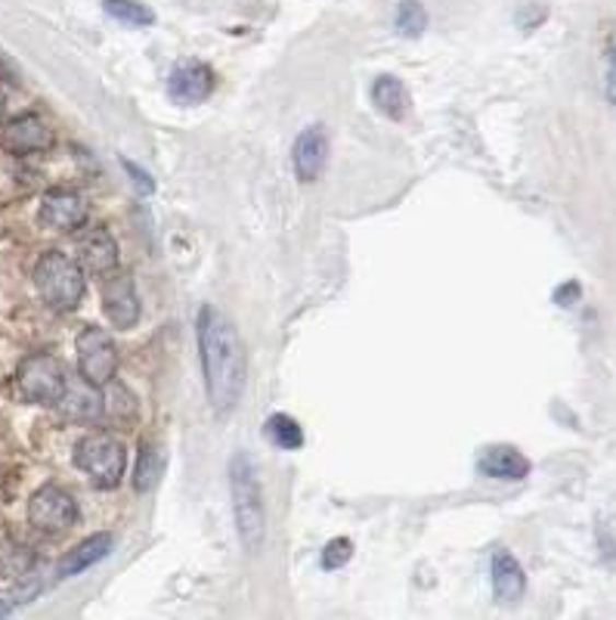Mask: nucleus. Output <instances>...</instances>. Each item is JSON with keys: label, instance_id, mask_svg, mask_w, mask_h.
I'll use <instances>...</instances> for the list:
<instances>
[{"label": "nucleus", "instance_id": "f257e3e1", "mask_svg": "<svg viewBox=\"0 0 616 620\" xmlns=\"http://www.w3.org/2000/svg\"><path fill=\"white\" fill-rule=\"evenodd\" d=\"M196 335H199V357L208 403L218 416H226L230 410H236V403L245 394V382H248L245 342H242L239 329L233 326V320L214 305H205L199 310Z\"/></svg>", "mask_w": 616, "mask_h": 620}, {"label": "nucleus", "instance_id": "f03ea898", "mask_svg": "<svg viewBox=\"0 0 616 620\" xmlns=\"http://www.w3.org/2000/svg\"><path fill=\"white\" fill-rule=\"evenodd\" d=\"M230 496H233V518L242 549L254 555L264 547L267 537V509H264V491L257 481V469L248 453H233L230 459Z\"/></svg>", "mask_w": 616, "mask_h": 620}, {"label": "nucleus", "instance_id": "7ed1b4c3", "mask_svg": "<svg viewBox=\"0 0 616 620\" xmlns=\"http://www.w3.org/2000/svg\"><path fill=\"white\" fill-rule=\"evenodd\" d=\"M35 286L47 308L56 313H72L88 292V271L81 267L78 257L50 249L37 257Z\"/></svg>", "mask_w": 616, "mask_h": 620}, {"label": "nucleus", "instance_id": "20e7f679", "mask_svg": "<svg viewBox=\"0 0 616 620\" xmlns=\"http://www.w3.org/2000/svg\"><path fill=\"white\" fill-rule=\"evenodd\" d=\"M74 466L88 474L96 491H115L121 484L127 469V450L112 432H93L78 440L74 447Z\"/></svg>", "mask_w": 616, "mask_h": 620}, {"label": "nucleus", "instance_id": "39448f33", "mask_svg": "<svg viewBox=\"0 0 616 620\" xmlns=\"http://www.w3.org/2000/svg\"><path fill=\"white\" fill-rule=\"evenodd\" d=\"M66 382H69V372L54 354H32L16 369V391L25 403L56 406L66 391Z\"/></svg>", "mask_w": 616, "mask_h": 620}, {"label": "nucleus", "instance_id": "423d86ee", "mask_svg": "<svg viewBox=\"0 0 616 620\" xmlns=\"http://www.w3.org/2000/svg\"><path fill=\"white\" fill-rule=\"evenodd\" d=\"M78 376L96 388H109L118 376V345L103 326H84L74 338Z\"/></svg>", "mask_w": 616, "mask_h": 620}, {"label": "nucleus", "instance_id": "0eeeda50", "mask_svg": "<svg viewBox=\"0 0 616 620\" xmlns=\"http://www.w3.org/2000/svg\"><path fill=\"white\" fill-rule=\"evenodd\" d=\"M28 525L47 537H59L78 525V503L66 487L59 484H44L32 493L28 500Z\"/></svg>", "mask_w": 616, "mask_h": 620}, {"label": "nucleus", "instance_id": "6e6552de", "mask_svg": "<svg viewBox=\"0 0 616 620\" xmlns=\"http://www.w3.org/2000/svg\"><path fill=\"white\" fill-rule=\"evenodd\" d=\"M56 134L54 128L35 115V112H25L10 118L3 130H0V147L7 149L10 156H37V152H47L54 149Z\"/></svg>", "mask_w": 616, "mask_h": 620}, {"label": "nucleus", "instance_id": "1a4fd4ad", "mask_svg": "<svg viewBox=\"0 0 616 620\" xmlns=\"http://www.w3.org/2000/svg\"><path fill=\"white\" fill-rule=\"evenodd\" d=\"M103 310L115 329H133L140 323V295L133 286V276L112 271L103 283Z\"/></svg>", "mask_w": 616, "mask_h": 620}, {"label": "nucleus", "instance_id": "9d476101", "mask_svg": "<svg viewBox=\"0 0 616 620\" xmlns=\"http://www.w3.org/2000/svg\"><path fill=\"white\" fill-rule=\"evenodd\" d=\"M37 218H40V223H44L47 230L72 233V230H78V227L88 223V202L81 199L74 190L56 186L50 193H44Z\"/></svg>", "mask_w": 616, "mask_h": 620}, {"label": "nucleus", "instance_id": "9b49d317", "mask_svg": "<svg viewBox=\"0 0 616 620\" xmlns=\"http://www.w3.org/2000/svg\"><path fill=\"white\" fill-rule=\"evenodd\" d=\"M214 72L205 62H183L167 78V96L181 106H199L214 93Z\"/></svg>", "mask_w": 616, "mask_h": 620}, {"label": "nucleus", "instance_id": "f8f14e48", "mask_svg": "<svg viewBox=\"0 0 616 620\" xmlns=\"http://www.w3.org/2000/svg\"><path fill=\"white\" fill-rule=\"evenodd\" d=\"M78 261L93 276H109L118 271V242L109 227H88V233L78 237Z\"/></svg>", "mask_w": 616, "mask_h": 620}, {"label": "nucleus", "instance_id": "ddd939ff", "mask_svg": "<svg viewBox=\"0 0 616 620\" xmlns=\"http://www.w3.org/2000/svg\"><path fill=\"white\" fill-rule=\"evenodd\" d=\"M328 162V137L326 130L319 125L304 128L294 137V147H291V164H294V174L301 183H313Z\"/></svg>", "mask_w": 616, "mask_h": 620}, {"label": "nucleus", "instance_id": "4468645a", "mask_svg": "<svg viewBox=\"0 0 616 620\" xmlns=\"http://www.w3.org/2000/svg\"><path fill=\"white\" fill-rule=\"evenodd\" d=\"M530 469V459L511 444H492L477 457V472L492 481H524Z\"/></svg>", "mask_w": 616, "mask_h": 620}, {"label": "nucleus", "instance_id": "2eb2a0df", "mask_svg": "<svg viewBox=\"0 0 616 620\" xmlns=\"http://www.w3.org/2000/svg\"><path fill=\"white\" fill-rule=\"evenodd\" d=\"M112 549H115V537H112L109 530H100V533H91L88 540H81L78 547L69 549L62 559H59V565H56V577H78V574H84L88 567L100 565L106 555H109Z\"/></svg>", "mask_w": 616, "mask_h": 620}, {"label": "nucleus", "instance_id": "dca6fc26", "mask_svg": "<svg viewBox=\"0 0 616 620\" xmlns=\"http://www.w3.org/2000/svg\"><path fill=\"white\" fill-rule=\"evenodd\" d=\"M490 584L492 596H496L499 602H518L526 593L524 567H521V562H518L508 549H492Z\"/></svg>", "mask_w": 616, "mask_h": 620}, {"label": "nucleus", "instance_id": "f3484780", "mask_svg": "<svg viewBox=\"0 0 616 620\" xmlns=\"http://www.w3.org/2000/svg\"><path fill=\"white\" fill-rule=\"evenodd\" d=\"M103 388H96L91 384L88 379H72L69 376V382H66V391H62V398H59V413L62 416H69L74 422H91V420H100L103 416V394H100Z\"/></svg>", "mask_w": 616, "mask_h": 620}, {"label": "nucleus", "instance_id": "a211bd4d", "mask_svg": "<svg viewBox=\"0 0 616 620\" xmlns=\"http://www.w3.org/2000/svg\"><path fill=\"white\" fill-rule=\"evenodd\" d=\"M372 103L375 110L391 118V122H403L409 110H412V96L406 91V84L399 81L397 74H381L372 84Z\"/></svg>", "mask_w": 616, "mask_h": 620}, {"label": "nucleus", "instance_id": "6ab92c4d", "mask_svg": "<svg viewBox=\"0 0 616 620\" xmlns=\"http://www.w3.org/2000/svg\"><path fill=\"white\" fill-rule=\"evenodd\" d=\"M164 472V459L159 447L152 440H140L137 444V466H133V491L149 493Z\"/></svg>", "mask_w": 616, "mask_h": 620}, {"label": "nucleus", "instance_id": "aec40b11", "mask_svg": "<svg viewBox=\"0 0 616 620\" xmlns=\"http://www.w3.org/2000/svg\"><path fill=\"white\" fill-rule=\"evenodd\" d=\"M37 567V555L19 540H3L0 543V581H22L28 571Z\"/></svg>", "mask_w": 616, "mask_h": 620}, {"label": "nucleus", "instance_id": "412c9836", "mask_svg": "<svg viewBox=\"0 0 616 620\" xmlns=\"http://www.w3.org/2000/svg\"><path fill=\"white\" fill-rule=\"evenodd\" d=\"M264 435L279 450H301L304 447V428L289 413H272L264 422Z\"/></svg>", "mask_w": 616, "mask_h": 620}, {"label": "nucleus", "instance_id": "4be33fe9", "mask_svg": "<svg viewBox=\"0 0 616 620\" xmlns=\"http://www.w3.org/2000/svg\"><path fill=\"white\" fill-rule=\"evenodd\" d=\"M103 10H106V16L121 22V25H130V28L155 25V13L140 0H103Z\"/></svg>", "mask_w": 616, "mask_h": 620}, {"label": "nucleus", "instance_id": "5701e85b", "mask_svg": "<svg viewBox=\"0 0 616 620\" xmlns=\"http://www.w3.org/2000/svg\"><path fill=\"white\" fill-rule=\"evenodd\" d=\"M394 28L399 37H421L428 28V10L421 0H399L394 13Z\"/></svg>", "mask_w": 616, "mask_h": 620}, {"label": "nucleus", "instance_id": "b1692460", "mask_svg": "<svg viewBox=\"0 0 616 620\" xmlns=\"http://www.w3.org/2000/svg\"><path fill=\"white\" fill-rule=\"evenodd\" d=\"M353 555V540L350 537H335L328 540L326 549H323V567L326 571H335V567H345Z\"/></svg>", "mask_w": 616, "mask_h": 620}, {"label": "nucleus", "instance_id": "393cba45", "mask_svg": "<svg viewBox=\"0 0 616 620\" xmlns=\"http://www.w3.org/2000/svg\"><path fill=\"white\" fill-rule=\"evenodd\" d=\"M121 168H125L127 174H130V183L143 193V196H152L155 193V181L149 177V171L146 168H140L137 162H130V159H121Z\"/></svg>", "mask_w": 616, "mask_h": 620}, {"label": "nucleus", "instance_id": "a878e982", "mask_svg": "<svg viewBox=\"0 0 616 620\" xmlns=\"http://www.w3.org/2000/svg\"><path fill=\"white\" fill-rule=\"evenodd\" d=\"M580 298H582V286L577 283V279H570V283H563V286L555 289V301H558L561 308H573Z\"/></svg>", "mask_w": 616, "mask_h": 620}, {"label": "nucleus", "instance_id": "bb28decb", "mask_svg": "<svg viewBox=\"0 0 616 620\" xmlns=\"http://www.w3.org/2000/svg\"><path fill=\"white\" fill-rule=\"evenodd\" d=\"M604 96L607 103L616 110V41L611 47V62H607V81H604Z\"/></svg>", "mask_w": 616, "mask_h": 620}, {"label": "nucleus", "instance_id": "cd10ccee", "mask_svg": "<svg viewBox=\"0 0 616 620\" xmlns=\"http://www.w3.org/2000/svg\"><path fill=\"white\" fill-rule=\"evenodd\" d=\"M16 611V599L13 596H0V618H10Z\"/></svg>", "mask_w": 616, "mask_h": 620}]
</instances>
